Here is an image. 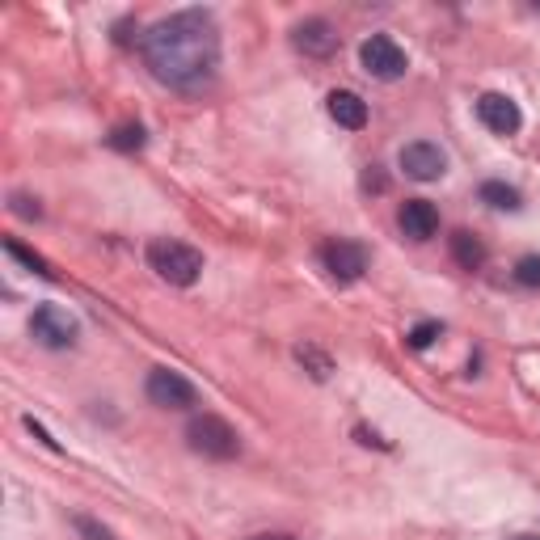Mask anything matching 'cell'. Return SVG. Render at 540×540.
Wrapping results in <instances>:
<instances>
[{"label": "cell", "mask_w": 540, "mask_h": 540, "mask_svg": "<svg viewBox=\"0 0 540 540\" xmlns=\"http://www.w3.org/2000/svg\"><path fill=\"white\" fill-rule=\"evenodd\" d=\"M359 64L368 76H376V81H401L405 68H410V60H405V51L393 43L389 34H372L368 43L359 47Z\"/></svg>", "instance_id": "cell-4"}, {"label": "cell", "mask_w": 540, "mask_h": 540, "mask_svg": "<svg viewBox=\"0 0 540 540\" xmlns=\"http://www.w3.org/2000/svg\"><path fill=\"white\" fill-rule=\"evenodd\" d=\"M148 266L173 287H195L203 275V254L186 241H173V237H152L148 241Z\"/></svg>", "instance_id": "cell-2"}, {"label": "cell", "mask_w": 540, "mask_h": 540, "mask_svg": "<svg viewBox=\"0 0 540 540\" xmlns=\"http://www.w3.org/2000/svg\"><path fill=\"white\" fill-rule=\"evenodd\" d=\"M144 64L161 85L195 93L211 85L220 68V26L207 9H182L169 13L140 38Z\"/></svg>", "instance_id": "cell-1"}, {"label": "cell", "mask_w": 540, "mask_h": 540, "mask_svg": "<svg viewBox=\"0 0 540 540\" xmlns=\"http://www.w3.org/2000/svg\"><path fill=\"white\" fill-rule=\"evenodd\" d=\"M397 228L410 241H431L439 233V211L427 199H405L397 211Z\"/></svg>", "instance_id": "cell-11"}, {"label": "cell", "mask_w": 540, "mask_h": 540, "mask_svg": "<svg viewBox=\"0 0 540 540\" xmlns=\"http://www.w3.org/2000/svg\"><path fill=\"white\" fill-rule=\"evenodd\" d=\"M452 258L465 270H481L486 266V245H481V237H473L469 228H456L452 233Z\"/></svg>", "instance_id": "cell-13"}, {"label": "cell", "mask_w": 540, "mask_h": 540, "mask_svg": "<svg viewBox=\"0 0 540 540\" xmlns=\"http://www.w3.org/2000/svg\"><path fill=\"white\" fill-rule=\"evenodd\" d=\"M515 283L519 287H532V292H536V287H540V254H528V258L515 262Z\"/></svg>", "instance_id": "cell-19"}, {"label": "cell", "mask_w": 540, "mask_h": 540, "mask_svg": "<svg viewBox=\"0 0 540 540\" xmlns=\"http://www.w3.org/2000/svg\"><path fill=\"white\" fill-rule=\"evenodd\" d=\"M26 427L34 431V439H43V443H47V448H51V452H60V443H55V439H51V435H47L43 427H38V422H34V418H26Z\"/></svg>", "instance_id": "cell-23"}, {"label": "cell", "mask_w": 540, "mask_h": 540, "mask_svg": "<svg viewBox=\"0 0 540 540\" xmlns=\"http://www.w3.org/2000/svg\"><path fill=\"white\" fill-rule=\"evenodd\" d=\"M30 334L43 342L47 351H68V346L76 342V321L64 313V308L43 304V308H34V317H30Z\"/></svg>", "instance_id": "cell-6"}, {"label": "cell", "mask_w": 540, "mask_h": 540, "mask_svg": "<svg viewBox=\"0 0 540 540\" xmlns=\"http://www.w3.org/2000/svg\"><path fill=\"white\" fill-rule=\"evenodd\" d=\"M363 190H368V195H384V190H389V178L380 173V165L363 169Z\"/></svg>", "instance_id": "cell-22"}, {"label": "cell", "mask_w": 540, "mask_h": 540, "mask_svg": "<svg viewBox=\"0 0 540 540\" xmlns=\"http://www.w3.org/2000/svg\"><path fill=\"white\" fill-rule=\"evenodd\" d=\"M321 262H325V270H330V279L355 283V279H363V270H368V249H363L359 241L338 237L321 249Z\"/></svg>", "instance_id": "cell-8"}, {"label": "cell", "mask_w": 540, "mask_h": 540, "mask_svg": "<svg viewBox=\"0 0 540 540\" xmlns=\"http://www.w3.org/2000/svg\"><path fill=\"white\" fill-rule=\"evenodd\" d=\"M144 393L152 405H161V410H190V405L199 401L195 384H190L182 372H169V368H152L148 380H144Z\"/></svg>", "instance_id": "cell-5"}, {"label": "cell", "mask_w": 540, "mask_h": 540, "mask_svg": "<svg viewBox=\"0 0 540 540\" xmlns=\"http://www.w3.org/2000/svg\"><path fill=\"white\" fill-rule=\"evenodd\" d=\"M481 203H490L494 211H519L524 203H519V190L507 186V182H486L481 186Z\"/></svg>", "instance_id": "cell-16"}, {"label": "cell", "mask_w": 540, "mask_h": 540, "mask_svg": "<svg viewBox=\"0 0 540 540\" xmlns=\"http://www.w3.org/2000/svg\"><path fill=\"white\" fill-rule=\"evenodd\" d=\"M106 144H110L114 152H140V148L148 144V131H144L140 123H119V127L106 135Z\"/></svg>", "instance_id": "cell-15"}, {"label": "cell", "mask_w": 540, "mask_h": 540, "mask_svg": "<svg viewBox=\"0 0 540 540\" xmlns=\"http://www.w3.org/2000/svg\"><path fill=\"white\" fill-rule=\"evenodd\" d=\"M76 532H81L85 540H114V532L102 528L98 519H89V515H76Z\"/></svg>", "instance_id": "cell-21"}, {"label": "cell", "mask_w": 540, "mask_h": 540, "mask_svg": "<svg viewBox=\"0 0 540 540\" xmlns=\"http://www.w3.org/2000/svg\"><path fill=\"white\" fill-rule=\"evenodd\" d=\"M435 338H443V325H439V321H418L414 330L405 334L410 351H427V346H435Z\"/></svg>", "instance_id": "cell-18"}, {"label": "cell", "mask_w": 540, "mask_h": 540, "mask_svg": "<svg viewBox=\"0 0 540 540\" xmlns=\"http://www.w3.org/2000/svg\"><path fill=\"white\" fill-rule=\"evenodd\" d=\"M254 540H296V536H287V532H262V536H254Z\"/></svg>", "instance_id": "cell-25"}, {"label": "cell", "mask_w": 540, "mask_h": 540, "mask_svg": "<svg viewBox=\"0 0 540 540\" xmlns=\"http://www.w3.org/2000/svg\"><path fill=\"white\" fill-rule=\"evenodd\" d=\"M9 211H13L17 220H38V216H43V207H38V199H30V195H13L9 199Z\"/></svg>", "instance_id": "cell-20"}, {"label": "cell", "mask_w": 540, "mask_h": 540, "mask_svg": "<svg viewBox=\"0 0 540 540\" xmlns=\"http://www.w3.org/2000/svg\"><path fill=\"white\" fill-rule=\"evenodd\" d=\"M355 439H359V443H368V448H372V443H376V448H389V443H384L380 435H372L368 427H355Z\"/></svg>", "instance_id": "cell-24"}, {"label": "cell", "mask_w": 540, "mask_h": 540, "mask_svg": "<svg viewBox=\"0 0 540 540\" xmlns=\"http://www.w3.org/2000/svg\"><path fill=\"white\" fill-rule=\"evenodd\" d=\"M477 119L494 135H515L519 127H524V114H519V106L507 98V93H481L477 98Z\"/></svg>", "instance_id": "cell-10"}, {"label": "cell", "mask_w": 540, "mask_h": 540, "mask_svg": "<svg viewBox=\"0 0 540 540\" xmlns=\"http://www.w3.org/2000/svg\"><path fill=\"white\" fill-rule=\"evenodd\" d=\"M401 169H405V178H414V182H435L448 173V152H443L439 144L431 140H414V144H405L401 148Z\"/></svg>", "instance_id": "cell-7"}, {"label": "cell", "mask_w": 540, "mask_h": 540, "mask_svg": "<svg viewBox=\"0 0 540 540\" xmlns=\"http://www.w3.org/2000/svg\"><path fill=\"white\" fill-rule=\"evenodd\" d=\"M519 540H536V536H519Z\"/></svg>", "instance_id": "cell-26"}, {"label": "cell", "mask_w": 540, "mask_h": 540, "mask_svg": "<svg viewBox=\"0 0 540 540\" xmlns=\"http://www.w3.org/2000/svg\"><path fill=\"white\" fill-rule=\"evenodd\" d=\"M186 443L190 452H199L207 460H233L241 452V435L228 427L220 414H195L186 422Z\"/></svg>", "instance_id": "cell-3"}, {"label": "cell", "mask_w": 540, "mask_h": 540, "mask_svg": "<svg viewBox=\"0 0 540 540\" xmlns=\"http://www.w3.org/2000/svg\"><path fill=\"white\" fill-rule=\"evenodd\" d=\"M292 47L308 60H325V55L338 51V30L325 22V17H304V22L292 30Z\"/></svg>", "instance_id": "cell-9"}, {"label": "cell", "mask_w": 540, "mask_h": 540, "mask_svg": "<svg viewBox=\"0 0 540 540\" xmlns=\"http://www.w3.org/2000/svg\"><path fill=\"white\" fill-rule=\"evenodd\" d=\"M325 110H330V119L346 131H359L363 123H368V102L359 98V93L351 89H334L330 98H325Z\"/></svg>", "instance_id": "cell-12"}, {"label": "cell", "mask_w": 540, "mask_h": 540, "mask_svg": "<svg viewBox=\"0 0 540 540\" xmlns=\"http://www.w3.org/2000/svg\"><path fill=\"white\" fill-rule=\"evenodd\" d=\"M5 254H9V258H17V262H22L26 270H34V275L51 279V266H47V258H38L34 249H26L22 241H13V237H9V241H5Z\"/></svg>", "instance_id": "cell-17"}, {"label": "cell", "mask_w": 540, "mask_h": 540, "mask_svg": "<svg viewBox=\"0 0 540 540\" xmlns=\"http://www.w3.org/2000/svg\"><path fill=\"white\" fill-rule=\"evenodd\" d=\"M296 363H300V368L313 376V380H330V376H334V359L325 355L321 346H313V342H300V346H296Z\"/></svg>", "instance_id": "cell-14"}]
</instances>
